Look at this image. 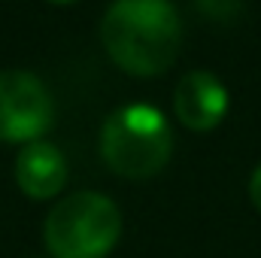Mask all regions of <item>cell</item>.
<instances>
[{"mask_svg":"<svg viewBox=\"0 0 261 258\" xmlns=\"http://www.w3.org/2000/svg\"><path fill=\"white\" fill-rule=\"evenodd\" d=\"M15 179H18L21 192L37 200L55 197L67 183L64 155L46 140H34L21 149L18 161H15Z\"/></svg>","mask_w":261,"mask_h":258,"instance_id":"obj_6","label":"cell"},{"mask_svg":"<svg viewBox=\"0 0 261 258\" xmlns=\"http://www.w3.org/2000/svg\"><path fill=\"white\" fill-rule=\"evenodd\" d=\"M249 197H252L255 210L261 213V164H258V170L252 173V179H249Z\"/></svg>","mask_w":261,"mask_h":258,"instance_id":"obj_7","label":"cell"},{"mask_svg":"<svg viewBox=\"0 0 261 258\" xmlns=\"http://www.w3.org/2000/svg\"><path fill=\"white\" fill-rule=\"evenodd\" d=\"M52 125V94L34 76L21 70L0 73V140L34 143Z\"/></svg>","mask_w":261,"mask_h":258,"instance_id":"obj_4","label":"cell"},{"mask_svg":"<svg viewBox=\"0 0 261 258\" xmlns=\"http://www.w3.org/2000/svg\"><path fill=\"white\" fill-rule=\"evenodd\" d=\"M110 58L130 76H158L176 61L182 24L170 0H116L100 24Z\"/></svg>","mask_w":261,"mask_h":258,"instance_id":"obj_1","label":"cell"},{"mask_svg":"<svg viewBox=\"0 0 261 258\" xmlns=\"http://www.w3.org/2000/svg\"><path fill=\"white\" fill-rule=\"evenodd\" d=\"M52 3H70V0H52Z\"/></svg>","mask_w":261,"mask_h":258,"instance_id":"obj_8","label":"cell"},{"mask_svg":"<svg viewBox=\"0 0 261 258\" xmlns=\"http://www.w3.org/2000/svg\"><path fill=\"white\" fill-rule=\"evenodd\" d=\"M173 149V134L161 110L152 104H128L119 107L100 134V152L113 173L125 179H149L155 176Z\"/></svg>","mask_w":261,"mask_h":258,"instance_id":"obj_2","label":"cell"},{"mask_svg":"<svg viewBox=\"0 0 261 258\" xmlns=\"http://www.w3.org/2000/svg\"><path fill=\"white\" fill-rule=\"evenodd\" d=\"M173 107H176V116H179V122L186 128L203 134V131H213L225 119V113H228V91L213 73L195 70V73L182 76V82L176 85Z\"/></svg>","mask_w":261,"mask_h":258,"instance_id":"obj_5","label":"cell"},{"mask_svg":"<svg viewBox=\"0 0 261 258\" xmlns=\"http://www.w3.org/2000/svg\"><path fill=\"white\" fill-rule=\"evenodd\" d=\"M119 234V207L97 192L70 194L46 219V246L55 258H107Z\"/></svg>","mask_w":261,"mask_h":258,"instance_id":"obj_3","label":"cell"}]
</instances>
